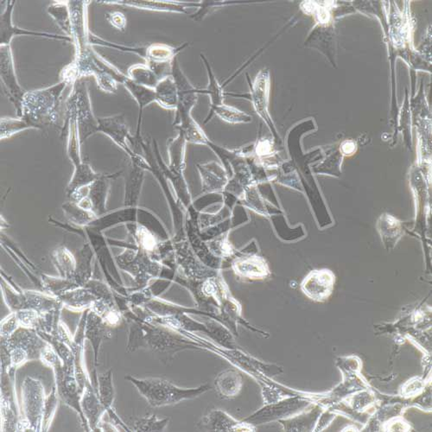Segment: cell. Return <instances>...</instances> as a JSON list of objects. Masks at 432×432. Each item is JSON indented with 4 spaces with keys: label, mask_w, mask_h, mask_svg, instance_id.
Here are the masks:
<instances>
[{
    "label": "cell",
    "mask_w": 432,
    "mask_h": 432,
    "mask_svg": "<svg viewBox=\"0 0 432 432\" xmlns=\"http://www.w3.org/2000/svg\"><path fill=\"white\" fill-rule=\"evenodd\" d=\"M68 85V82L61 80L57 84L48 88L27 92L22 103L21 117L27 119L31 126L56 121L61 94Z\"/></svg>",
    "instance_id": "cell-1"
},
{
    "label": "cell",
    "mask_w": 432,
    "mask_h": 432,
    "mask_svg": "<svg viewBox=\"0 0 432 432\" xmlns=\"http://www.w3.org/2000/svg\"><path fill=\"white\" fill-rule=\"evenodd\" d=\"M126 379L137 388L140 394L154 408L179 404L186 399L197 398L211 388L209 385H204L195 389H181L162 379L139 380L133 377H126Z\"/></svg>",
    "instance_id": "cell-2"
},
{
    "label": "cell",
    "mask_w": 432,
    "mask_h": 432,
    "mask_svg": "<svg viewBox=\"0 0 432 432\" xmlns=\"http://www.w3.org/2000/svg\"><path fill=\"white\" fill-rule=\"evenodd\" d=\"M94 56H96L98 63L104 68V70L108 73L117 83H121L125 87L127 91L135 100L137 106L140 109L139 124L142 118L143 111L145 107L149 105L156 103L154 89L145 88V87L137 84L133 80L131 79L128 75H126L121 70H119L114 64H112L106 59L100 53L94 50Z\"/></svg>",
    "instance_id": "cell-3"
},
{
    "label": "cell",
    "mask_w": 432,
    "mask_h": 432,
    "mask_svg": "<svg viewBox=\"0 0 432 432\" xmlns=\"http://www.w3.org/2000/svg\"><path fill=\"white\" fill-rule=\"evenodd\" d=\"M0 77L5 87L7 96L17 109V115L21 117L22 103L27 91L22 89L17 81L10 45H0Z\"/></svg>",
    "instance_id": "cell-4"
},
{
    "label": "cell",
    "mask_w": 432,
    "mask_h": 432,
    "mask_svg": "<svg viewBox=\"0 0 432 432\" xmlns=\"http://www.w3.org/2000/svg\"><path fill=\"white\" fill-rule=\"evenodd\" d=\"M188 46V43L177 47L165 45V43H151L147 45L145 64L154 71L159 79L167 77V76L172 75L173 61L175 60L177 54L183 52Z\"/></svg>",
    "instance_id": "cell-5"
},
{
    "label": "cell",
    "mask_w": 432,
    "mask_h": 432,
    "mask_svg": "<svg viewBox=\"0 0 432 432\" xmlns=\"http://www.w3.org/2000/svg\"><path fill=\"white\" fill-rule=\"evenodd\" d=\"M172 75L175 81L179 105L176 110L175 121L191 115L192 109L197 105L199 89H195L180 67L179 61L175 58L172 68Z\"/></svg>",
    "instance_id": "cell-6"
},
{
    "label": "cell",
    "mask_w": 432,
    "mask_h": 432,
    "mask_svg": "<svg viewBox=\"0 0 432 432\" xmlns=\"http://www.w3.org/2000/svg\"><path fill=\"white\" fill-rule=\"evenodd\" d=\"M16 1H13V0L6 1V9L1 14V20H0V23H1L0 24V45H10L13 39L17 36H36V38L59 40V41L74 43L73 39L67 36L28 31L14 25L13 23V13Z\"/></svg>",
    "instance_id": "cell-7"
},
{
    "label": "cell",
    "mask_w": 432,
    "mask_h": 432,
    "mask_svg": "<svg viewBox=\"0 0 432 432\" xmlns=\"http://www.w3.org/2000/svg\"><path fill=\"white\" fill-rule=\"evenodd\" d=\"M91 1H68L70 6L73 45L75 54L86 52L90 47L89 43V29L88 24V6Z\"/></svg>",
    "instance_id": "cell-8"
},
{
    "label": "cell",
    "mask_w": 432,
    "mask_h": 432,
    "mask_svg": "<svg viewBox=\"0 0 432 432\" xmlns=\"http://www.w3.org/2000/svg\"><path fill=\"white\" fill-rule=\"evenodd\" d=\"M334 281H335V277L332 271H315L304 279L302 289L311 299L325 300L332 292Z\"/></svg>",
    "instance_id": "cell-9"
},
{
    "label": "cell",
    "mask_w": 432,
    "mask_h": 432,
    "mask_svg": "<svg viewBox=\"0 0 432 432\" xmlns=\"http://www.w3.org/2000/svg\"><path fill=\"white\" fill-rule=\"evenodd\" d=\"M107 5L125 6L135 7V8L152 10V12L175 13L181 14L191 13L188 9H198L200 3H180L172 1H136V0H125V1H98Z\"/></svg>",
    "instance_id": "cell-10"
},
{
    "label": "cell",
    "mask_w": 432,
    "mask_h": 432,
    "mask_svg": "<svg viewBox=\"0 0 432 432\" xmlns=\"http://www.w3.org/2000/svg\"><path fill=\"white\" fill-rule=\"evenodd\" d=\"M155 100L159 106L167 110H177L179 96L172 75L167 76L158 82L154 89Z\"/></svg>",
    "instance_id": "cell-11"
},
{
    "label": "cell",
    "mask_w": 432,
    "mask_h": 432,
    "mask_svg": "<svg viewBox=\"0 0 432 432\" xmlns=\"http://www.w3.org/2000/svg\"><path fill=\"white\" fill-rule=\"evenodd\" d=\"M99 129L103 133L110 136L116 143L124 148L127 152L131 151L127 147L126 139L127 137V127L125 124V119L123 115L111 116V117L98 119Z\"/></svg>",
    "instance_id": "cell-12"
},
{
    "label": "cell",
    "mask_w": 432,
    "mask_h": 432,
    "mask_svg": "<svg viewBox=\"0 0 432 432\" xmlns=\"http://www.w3.org/2000/svg\"><path fill=\"white\" fill-rule=\"evenodd\" d=\"M203 187L208 191L221 190L227 184V174L217 163L211 162L199 165Z\"/></svg>",
    "instance_id": "cell-13"
},
{
    "label": "cell",
    "mask_w": 432,
    "mask_h": 432,
    "mask_svg": "<svg viewBox=\"0 0 432 432\" xmlns=\"http://www.w3.org/2000/svg\"><path fill=\"white\" fill-rule=\"evenodd\" d=\"M201 59L206 68L207 75H208L209 84L206 89H199V94H204L209 96L210 99L209 112H212L216 107L224 103V89L221 83L218 82L215 73H214L211 65L207 59L204 54H201Z\"/></svg>",
    "instance_id": "cell-14"
},
{
    "label": "cell",
    "mask_w": 432,
    "mask_h": 432,
    "mask_svg": "<svg viewBox=\"0 0 432 432\" xmlns=\"http://www.w3.org/2000/svg\"><path fill=\"white\" fill-rule=\"evenodd\" d=\"M215 383L218 393L228 399L235 397L242 386L241 375L233 370H227L220 373Z\"/></svg>",
    "instance_id": "cell-15"
},
{
    "label": "cell",
    "mask_w": 432,
    "mask_h": 432,
    "mask_svg": "<svg viewBox=\"0 0 432 432\" xmlns=\"http://www.w3.org/2000/svg\"><path fill=\"white\" fill-rule=\"evenodd\" d=\"M47 12L54 18L64 33L73 39L70 10L68 1H56L48 7Z\"/></svg>",
    "instance_id": "cell-16"
},
{
    "label": "cell",
    "mask_w": 432,
    "mask_h": 432,
    "mask_svg": "<svg viewBox=\"0 0 432 432\" xmlns=\"http://www.w3.org/2000/svg\"><path fill=\"white\" fill-rule=\"evenodd\" d=\"M127 75L137 84L151 89H154L161 81L154 71L145 64L132 65L127 70Z\"/></svg>",
    "instance_id": "cell-17"
},
{
    "label": "cell",
    "mask_w": 432,
    "mask_h": 432,
    "mask_svg": "<svg viewBox=\"0 0 432 432\" xmlns=\"http://www.w3.org/2000/svg\"><path fill=\"white\" fill-rule=\"evenodd\" d=\"M202 426L216 431H234L238 424L226 413L216 410L203 419Z\"/></svg>",
    "instance_id": "cell-18"
},
{
    "label": "cell",
    "mask_w": 432,
    "mask_h": 432,
    "mask_svg": "<svg viewBox=\"0 0 432 432\" xmlns=\"http://www.w3.org/2000/svg\"><path fill=\"white\" fill-rule=\"evenodd\" d=\"M215 114L223 119V121L231 123V124H238V123H245L251 121V117L245 114V112L223 103L216 107L212 112H209L205 119V123L209 122Z\"/></svg>",
    "instance_id": "cell-19"
},
{
    "label": "cell",
    "mask_w": 432,
    "mask_h": 432,
    "mask_svg": "<svg viewBox=\"0 0 432 432\" xmlns=\"http://www.w3.org/2000/svg\"><path fill=\"white\" fill-rule=\"evenodd\" d=\"M236 272L249 278H262L268 271L265 261L260 259H250L234 264Z\"/></svg>",
    "instance_id": "cell-20"
},
{
    "label": "cell",
    "mask_w": 432,
    "mask_h": 432,
    "mask_svg": "<svg viewBox=\"0 0 432 432\" xmlns=\"http://www.w3.org/2000/svg\"><path fill=\"white\" fill-rule=\"evenodd\" d=\"M185 137L183 133L170 144V168L180 173L184 165Z\"/></svg>",
    "instance_id": "cell-21"
},
{
    "label": "cell",
    "mask_w": 432,
    "mask_h": 432,
    "mask_svg": "<svg viewBox=\"0 0 432 432\" xmlns=\"http://www.w3.org/2000/svg\"><path fill=\"white\" fill-rule=\"evenodd\" d=\"M29 127H31L30 123L24 118H3L1 119V139L10 137L21 130L29 128Z\"/></svg>",
    "instance_id": "cell-22"
},
{
    "label": "cell",
    "mask_w": 432,
    "mask_h": 432,
    "mask_svg": "<svg viewBox=\"0 0 432 432\" xmlns=\"http://www.w3.org/2000/svg\"><path fill=\"white\" fill-rule=\"evenodd\" d=\"M200 7L197 12L191 14L190 17L195 21H201L205 17L209 15V13L213 10L219 9L221 7L227 5L226 2L223 1H201Z\"/></svg>",
    "instance_id": "cell-23"
},
{
    "label": "cell",
    "mask_w": 432,
    "mask_h": 432,
    "mask_svg": "<svg viewBox=\"0 0 432 432\" xmlns=\"http://www.w3.org/2000/svg\"><path fill=\"white\" fill-rule=\"evenodd\" d=\"M106 20L112 27L116 29V30L125 31L127 20L124 13L121 12L107 13Z\"/></svg>",
    "instance_id": "cell-24"
},
{
    "label": "cell",
    "mask_w": 432,
    "mask_h": 432,
    "mask_svg": "<svg viewBox=\"0 0 432 432\" xmlns=\"http://www.w3.org/2000/svg\"><path fill=\"white\" fill-rule=\"evenodd\" d=\"M343 151L345 154H351L355 151V144L353 142H345L343 145Z\"/></svg>",
    "instance_id": "cell-25"
}]
</instances>
